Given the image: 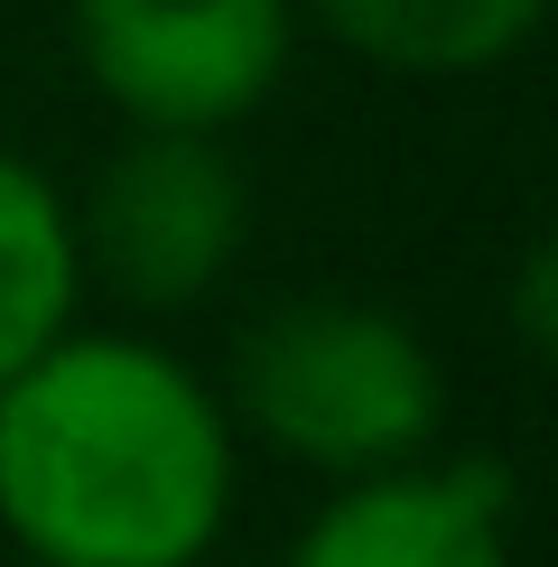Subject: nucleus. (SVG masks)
I'll return each instance as SVG.
<instances>
[{"label":"nucleus","instance_id":"f257e3e1","mask_svg":"<svg viewBox=\"0 0 558 567\" xmlns=\"http://www.w3.org/2000/svg\"><path fill=\"white\" fill-rule=\"evenodd\" d=\"M232 522L224 400L140 336H65L0 391V530L38 567H196Z\"/></svg>","mask_w":558,"mask_h":567},{"label":"nucleus","instance_id":"0eeeda50","mask_svg":"<svg viewBox=\"0 0 558 567\" xmlns=\"http://www.w3.org/2000/svg\"><path fill=\"white\" fill-rule=\"evenodd\" d=\"M549 0H317V19L391 75H484L540 29Z\"/></svg>","mask_w":558,"mask_h":567},{"label":"nucleus","instance_id":"39448f33","mask_svg":"<svg viewBox=\"0 0 558 567\" xmlns=\"http://www.w3.org/2000/svg\"><path fill=\"white\" fill-rule=\"evenodd\" d=\"M289 567H512V475L465 456L344 484L298 530Z\"/></svg>","mask_w":558,"mask_h":567},{"label":"nucleus","instance_id":"423d86ee","mask_svg":"<svg viewBox=\"0 0 558 567\" xmlns=\"http://www.w3.org/2000/svg\"><path fill=\"white\" fill-rule=\"evenodd\" d=\"M84 261H75V215L56 205L19 150H0V391L38 363V353L65 344V317H75Z\"/></svg>","mask_w":558,"mask_h":567},{"label":"nucleus","instance_id":"f03ea898","mask_svg":"<svg viewBox=\"0 0 558 567\" xmlns=\"http://www.w3.org/2000/svg\"><path fill=\"white\" fill-rule=\"evenodd\" d=\"M232 410L289 465L372 484L428 456L447 382H437V353L391 307L289 298L232 344Z\"/></svg>","mask_w":558,"mask_h":567},{"label":"nucleus","instance_id":"20e7f679","mask_svg":"<svg viewBox=\"0 0 558 567\" xmlns=\"http://www.w3.org/2000/svg\"><path fill=\"white\" fill-rule=\"evenodd\" d=\"M232 251H242V168L215 140L177 131H140L131 150H112L75 215V261L149 317L205 298Z\"/></svg>","mask_w":558,"mask_h":567},{"label":"nucleus","instance_id":"6e6552de","mask_svg":"<svg viewBox=\"0 0 558 567\" xmlns=\"http://www.w3.org/2000/svg\"><path fill=\"white\" fill-rule=\"evenodd\" d=\"M512 317H521V344H530V353H549V251H530V261H521Z\"/></svg>","mask_w":558,"mask_h":567},{"label":"nucleus","instance_id":"7ed1b4c3","mask_svg":"<svg viewBox=\"0 0 558 567\" xmlns=\"http://www.w3.org/2000/svg\"><path fill=\"white\" fill-rule=\"evenodd\" d=\"M75 56L140 131L215 140L289 65V0H75Z\"/></svg>","mask_w":558,"mask_h":567}]
</instances>
